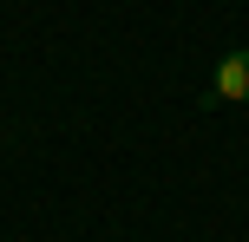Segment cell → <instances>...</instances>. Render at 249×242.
<instances>
[{
  "label": "cell",
  "instance_id": "cell-1",
  "mask_svg": "<svg viewBox=\"0 0 249 242\" xmlns=\"http://www.w3.org/2000/svg\"><path fill=\"white\" fill-rule=\"evenodd\" d=\"M210 98L216 105H249V46L223 52V65H216V79H210Z\"/></svg>",
  "mask_w": 249,
  "mask_h": 242
}]
</instances>
